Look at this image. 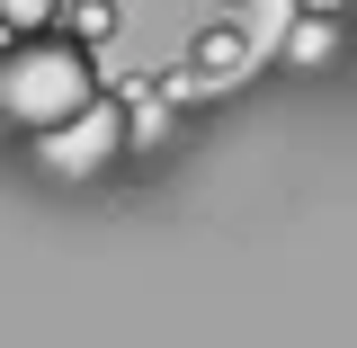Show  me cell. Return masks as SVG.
Instances as JSON below:
<instances>
[{
	"mask_svg": "<svg viewBox=\"0 0 357 348\" xmlns=\"http://www.w3.org/2000/svg\"><path fill=\"white\" fill-rule=\"evenodd\" d=\"M286 54H295V63H331V9H321V18H304V27L286 36Z\"/></svg>",
	"mask_w": 357,
	"mask_h": 348,
	"instance_id": "cell-7",
	"label": "cell"
},
{
	"mask_svg": "<svg viewBox=\"0 0 357 348\" xmlns=\"http://www.w3.org/2000/svg\"><path fill=\"white\" fill-rule=\"evenodd\" d=\"M241 63H250V45H241V27H206V36H197V54H188V72H197L206 89L241 81Z\"/></svg>",
	"mask_w": 357,
	"mask_h": 348,
	"instance_id": "cell-3",
	"label": "cell"
},
{
	"mask_svg": "<svg viewBox=\"0 0 357 348\" xmlns=\"http://www.w3.org/2000/svg\"><path fill=\"white\" fill-rule=\"evenodd\" d=\"M63 36L107 45V36H116V0H63Z\"/></svg>",
	"mask_w": 357,
	"mask_h": 348,
	"instance_id": "cell-4",
	"label": "cell"
},
{
	"mask_svg": "<svg viewBox=\"0 0 357 348\" xmlns=\"http://www.w3.org/2000/svg\"><path fill=\"white\" fill-rule=\"evenodd\" d=\"M161 134H170V98H126V143L134 152H152Z\"/></svg>",
	"mask_w": 357,
	"mask_h": 348,
	"instance_id": "cell-6",
	"label": "cell"
},
{
	"mask_svg": "<svg viewBox=\"0 0 357 348\" xmlns=\"http://www.w3.org/2000/svg\"><path fill=\"white\" fill-rule=\"evenodd\" d=\"M63 27V0H0V36H45Z\"/></svg>",
	"mask_w": 357,
	"mask_h": 348,
	"instance_id": "cell-5",
	"label": "cell"
},
{
	"mask_svg": "<svg viewBox=\"0 0 357 348\" xmlns=\"http://www.w3.org/2000/svg\"><path fill=\"white\" fill-rule=\"evenodd\" d=\"M116 143H126V107L89 98V107H72L63 126H45V134H36V161H45L54 179H89L107 152H116Z\"/></svg>",
	"mask_w": 357,
	"mask_h": 348,
	"instance_id": "cell-2",
	"label": "cell"
},
{
	"mask_svg": "<svg viewBox=\"0 0 357 348\" xmlns=\"http://www.w3.org/2000/svg\"><path fill=\"white\" fill-rule=\"evenodd\" d=\"M98 98V72H89V45L81 36H9L0 45V116L9 126H27V134H45V126H63L72 107H89Z\"/></svg>",
	"mask_w": 357,
	"mask_h": 348,
	"instance_id": "cell-1",
	"label": "cell"
},
{
	"mask_svg": "<svg viewBox=\"0 0 357 348\" xmlns=\"http://www.w3.org/2000/svg\"><path fill=\"white\" fill-rule=\"evenodd\" d=\"M312 9H340V0H312Z\"/></svg>",
	"mask_w": 357,
	"mask_h": 348,
	"instance_id": "cell-8",
	"label": "cell"
}]
</instances>
